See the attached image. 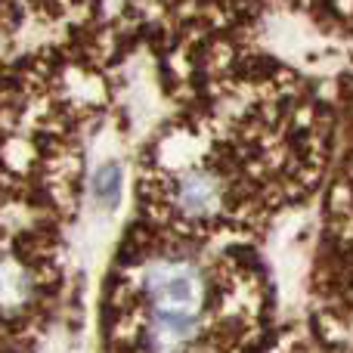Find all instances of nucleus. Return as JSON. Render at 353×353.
I'll return each instance as SVG.
<instances>
[{
  "mask_svg": "<svg viewBox=\"0 0 353 353\" xmlns=\"http://www.w3.org/2000/svg\"><path fill=\"white\" fill-rule=\"evenodd\" d=\"M121 186H124L121 165H115V161L103 165L97 174H93V180H90V199H93V205L103 208V211H112V208H118V201H121Z\"/></svg>",
  "mask_w": 353,
  "mask_h": 353,
  "instance_id": "nucleus-5",
  "label": "nucleus"
},
{
  "mask_svg": "<svg viewBox=\"0 0 353 353\" xmlns=\"http://www.w3.org/2000/svg\"><path fill=\"white\" fill-rule=\"evenodd\" d=\"M34 294V282L25 267H19L10 257H0V310L12 313L22 304H28V298Z\"/></svg>",
  "mask_w": 353,
  "mask_h": 353,
  "instance_id": "nucleus-4",
  "label": "nucleus"
},
{
  "mask_svg": "<svg viewBox=\"0 0 353 353\" xmlns=\"http://www.w3.org/2000/svg\"><path fill=\"white\" fill-rule=\"evenodd\" d=\"M201 332L199 313L183 310H149L146 350L149 353H192Z\"/></svg>",
  "mask_w": 353,
  "mask_h": 353,
  "instance_id": "nucleus-2",
  "label": "nucleus"
},
{
  "mask_svg": "<svg viewBox=\"0 0 353 353\" xmlns=\"http://www.w3.org/2000/svg\"><path fill=\"white\" fill-rule=\"evenodd\" d=\"M143 294L149 298V310L199 313L205 301V273L199 263L183 257L152 261L143 273Z\"/></svg>",
  "mask_w": 353,
  "mask_h": 353,
  "instance_id": "nucleus-1",
  "label": "nucleus"
},
{
  "mask_svg": "<svg viewBox=\"0 0 353 353\" xmlns=\"http://www.w3.org/2000/svg\"><path fill=\"white\" fill-rule=\"evenodd\" d=\"M223 205V183L211 171H189L176 183V208L186 217H211Z\"/></svg>",
  "mask_w": 353,
  "mask_h": 353,
  "instance_id": "nucleus-3",
  "label": "nucleus"
}]
</instances>
